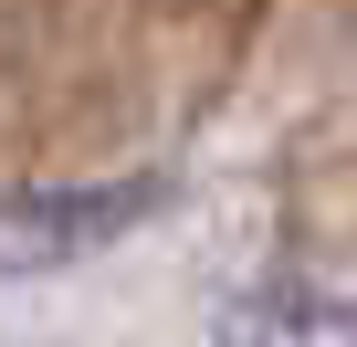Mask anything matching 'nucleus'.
I'll return each mask as SVG.
<instances>
[{"label": "nucleus", "mask_w": 357, "mask_h": 347, "mask_svg": "<svg viewBox=\"0 0 357 347\" xmlns=\"http://www.w3.org/2000/svg\"><path fill=\"white\" fill-rule=\"evenodd\" d=\"M137 211H158V179H126V190H53V200H0V263H11V274L84 263V253H105Z\"/></svg>", "instance_id": "obj_1"}, {"label": "nucleus", "mask_w": 357, "mask_h": 347, "mask_svg": "<svg viewBox=\"0 0 357 347\" xmlns=\"http://www.w3.org/2000/svg\"><path fill=\"white\" fill-rule=\"evenodd\" d=\"M221 347H357V305L326 284H263L221 316Z\"/></svg>", "instance_id": "obj_2"}]
</instances>
